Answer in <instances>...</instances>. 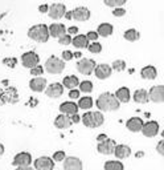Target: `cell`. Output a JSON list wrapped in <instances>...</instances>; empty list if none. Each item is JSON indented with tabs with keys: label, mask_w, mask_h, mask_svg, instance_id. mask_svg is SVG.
Listing matches in <instances>:
<instances>
[{
	"label": "cell",
	"mask_w": 164,
	"mask_h": 170,
	"mask_svg": "<svg viewBox=\"0 0 164 170\" xmlns=\"http://www.w3.org/2000/svg\"><path fill=\"white\" fill-rule=\"evenodd\" d=\"M72 125V121H70V117L65 116V114H58L54 120V126L58 127V129H68Z\"/></svg>",
	"instance_id": "d4e9b609"
},
{
	"label": "cell",
	"mask_w": 164,
	"mask_h": 170,
	"mask_svg": "<svg viewBox=\"0 0 164 170\" xmlns=\"http://www.w3.org/2000/svg\"><path fill=\"white\" fill-rule=\"evenodd\" d=\"M114 96L117 97V100H118L119 102L126 104V102H128V101H130V98H131L130 89L127 88V86H122V88L117 89V92H115Z\"/></svg>",
	"instance_id": "7402d4cb"
},
{
	"label": "cell",
	"mask_w": 164,
	"mask_h": 170,
	"mask_svg": "<svg viewBox=\"0 0 164 170\" xmlns=\"http://www.w3.org/2000/svg\"><path fill=\"white\" fill-rule=\"evenodd\" d=\"M32 163V155L28 151H20L13 157L12 165L16 167H25V166H31Z\"/></svg>",
	"instance_id": "52a82bcc"
},
{
	"label": "cell",
	"mask_w": 164,
	"mask_h": 170,
	"mask_svg": "<svg viewBox=\"0 0 164 170\" xmlns=\"http://www.w3.org/2000/svg\"><path fill=\"white\" fill-rule=\"evenodd\" d=\"M114 155L118 159L127 158V157H130L131 155V147L124 145V143L117 145V146H115V150H114Z\"/></svg>",
	"instance_id": "44dd1931"
},
{
	"label": "cell",
	"mask_w": 164,
	"mask_h": 170,
	"mask_svg": "<svg viewBox=\"0 0 164 170\" xmlns=\"http://www.w3.org/2000/svg\"><path fill=\"white\" fill-rule=\"evenodd\" d=\"M66 158V154L64 150H58V151H54L53 157H52V159H53L54 162H64V159Z\"/></svg>",
	"instance_id": "e575fe53"
},
{
	"label": "cell",
	"mask_w": 164,
	"mask_h": 170,
	"mask_svg": "<svg viewBox=\"0 0 164 170\" xmlns=\"http://www.w3.org/2000/svg\"><path fill=\"white\" fill-rule=\"evenodd\" d=\"M161 137H163V138H164V130L161 131Z\"/></svg>",
	"instance_id": "11a10c76"
},
{
	"label": "cell",
	"mask_w": 164,
	"mask_h": 170,
	"mask_svg": "<svg viewBox=\"0 0 164 170\" xmlns=\"http://www.w3.org/2000/svg\"><path fill=\"white\" fill-rule=\"evenodd\" d=\"M107 138H109V137H107L106 134H103V133H102V134H98V135H97V142L101 143V142H103V141H106Z\"/></svg>",
	"instance_id": "c3c4849f"
},
{
	"label": "cell",
	"mask_w": 164,
	"mask_h": 170,
	"mask_svg": "<svg viewBox=\"0 0 164 170\" xmlns=\"http://www.w3.org/2000/svg\"><path fill=\"white\" fill-rule=\"evenodd\" d=\"M123 37H124L127 41H138V40L140 39V32H138L136 29H134V28H130V29H127V31L123 33Z\"/></svg>",
	"instance_id": "f546056e"
},
{
	"label": "cell",
	"mask_w": 164,
	"mask_h": 170,
	"mask_svg": "<svg viewBox=\"0 0 164 170\" xmlns=\"http://www.w3.org/2000/svg\"><path fill=\"white\" fill-rule=\"evenodd\" d=\"M86 37H88V40H90V41H97V40H98V33H97L96 31H90V32H88Z\"/></svg>",
	"instance_id": "b9f144b4"
},
{
	"label": "cell",
	"mask_w": 164,
	"mask_h": 170,
	"mask_svg": "<svg viewBox=\"0 0 164 170\" xmlns=\"http://www.w3.org/2000/svg\"><path fill=\"white\" fill-rule=\"evenodd\" d=\"M70 121H72V124H78L81 121V117L78 116V113H77V114H73V116L70 117Z\"/></svg>",
	"instance_id": "7dc6e473"
},
{
	"label": "cell",
	"mask_w": 164,
	"mask_h": 170,
	"mask_svg": "<svg viewBox=\"0 0 164 170\" xmlns=\"http://www.w3.org/2000/svg\"><path fill=\"white\" fill-rule=\"evenodd\" d=\"M66 13V7L65 4L62 3H54L52 5H49V11H48V15H49L50 19L53 20H58L64 17Z\"/></svg>",
	"instance_id": "ba28073f"
},
{
	"label": "cell",
	"mask_w": 164,
	"mask_h": 170,
	"mask_svg": "<svg viewBox=\"0 0 164 170\" xmlns=\"http://www.w3.org/2000/svg\"><path fill=\"white\" fill-rule=\"evenodd\" d=\"M80 92H84V93H92L93 92V82L89 81V80H85V81H81L80 82Z\"/></svg>",
	"instance_id": "d6a6232c"
},
{
	"label": "cell",
	"mask_w": 164,
	"mask_h": 170,
	"mask_svg": "<svg viewBox=\"0 0 164 170\" xmlns=\"http://www.w3.org/2000/svg\"><path fill=\"white\" fill-rule=\"evenodd\" d=\"M65 17H66L68 20H72V11H66Z\"/></svg>",
	"instance_id": "f907efd6"
},
{
	"label": "cell",
	"mask_w": 164,
	"mask_h": 170,
	"mask_svg": "<svg viewBox=\"0 0 164 170\" xmlns=\"http://www.w3.org/2000/svg\"><path fill=\"white\" fill-rule=\"evenodd\" d=\"M81 121L84 122L86 127L90 129H96V127L102 126L105 122V117H103L102 112H86L84 116L81 117Z\"/></svg>",
	"instance_id": "3957f363"
},
{
	"label": "cell",
	"mask_w": 164,
	"mask_h": 170,
	"mask_svg": "<svg viewBox=\"0 0 164 170\" xmlns=\"http://www.w3.org/2000/svg\"><path fill=\"white\" fill-rule=\"evenodd\" d=\"M45 69L50 74H60L65 69V62L56 56H50L45 61Z\"/></svg>",
	"instance_id": "277c9868"
},
{
	"label": "cell",
	"mask_w": 164,
	"mask_h": 170,
	"mask_svg": "<svg viewBox=\"0 0 164 170\" xmlns=\"http://www.w3.org/2000/svg\"><path fill=\"white\" fill-rule=\"evenodd\" d=\"M58 44H61V45H69V44H72V36H69L68 33L64 35L62 37L58 39Z\"/></svg>",
	"instance_id": "74e56055"
},
{
	"label": "cell",
	"mask_w": 164,
	"mask_h": 170,
	"mask_svg": "<svg viewBox=\"0 0 164 170\" xmlns=\"http://www.w3.org/2000/svg\"><path fill=\"white\" fill-rule=\"evenodd\" d=\"M72 19L77 21H86L90 19V9L86 7H77L72 11Z\"/></svg>",
	"instance_id": "9a60e30c"
},
{
	"label": "cell",
	"mask_w": 164,
	"mask_h": 170,
	"mask_svg": "<svg viewBox=\"0 0 164 170\" xmlns=\"http://www.w3.org/2000/svg\"><path fill=\"white\" fill-rule=\"evenodd\" d=\"M111 69L117 70V72H123V70L126 69V61L124 60H115L111 64Z\"/></svg>",
	"instance_id": "836d02e7"
},
{
	"label": "cell",
	"mask_w": 164,
	"mask_h": 170,
	"mask_svg": "<svg viewBox=\"0 0 164 170\" xmlns=\"http://www.w3.org/2000/svg\"><path fill=\"white\" fill-rule=\"evenodd\" d=\"M80 80H78V77L77 76H74V74H70V76H66V77H64V80H62V86L64 88H68V89H77V86L80 85Z\"/></svg>",
	"instance_id": "484cf974"
},
{
	"label": "cell",
	"mask_w": 164,
	"mask_h": 170,
	"mask_svg": "<svg viewBox=\"0 0 164 170\" xmlns=\"http://www.w3.org/2000/svg\"><path fill=\"white\" fill-rule=\"evenodd\" d=\"M34 170H54V161L50 157H38L34 159Z\"/></svg>",
	"instance_id": "30bf717a"
},
{
	"label": "cell",
	"mask_w": 164,
	"mask_h": 170,
	"mask_svg": "<svg viewBox=\"0 0 164 170\" xmlns=\"http://www.w3.org/2000/svg\"><path fill=\"white\" fill-rule=\"evenodd\" d=\"M66 32H68V35H69V36H72V35H76V36H77V32H78V28H77V27H74V25H73V27H69L68 29H66Z\"/></svg>",
	"instance_id": "f6af8a7d"
},
{
	"label": "cell",
	"mask_w": 164,
	"mask_h": 170,
	"mask_svg": "<svg viewBox=\"0 0 164 170\" xmlns=\"http://www.w3.org/2000/svg\"><path fill=\"white\" fill-rule=\"evenodd\" d=\"M115 146H117V143H115L114 139L107 138L106 141H103V142L97 145V150H98V153H101L103 155H111L114 154Z\"/></svg>",
	"instance_id": "9c48e42d"
},
{
	"label": "cell",
	"mask_w": 164,
	"mask_h": 170,
	"mask_svg": "<svg viewBox=\"0 0 164 170\" xmlns=\"http://www.w3.org/2000/svg\"><path fill=\"white\" fill-rule=\"evenodd\" d=\"M140 131L146 137H150V138L155 137L159 133V124H157L156 121H147V122L143 124V127H142Z\"/></svg>",
	"instance_id": "4fadbf2b"
},
{
	"label": "cell",
	"mask_w": 164,
	"mask_h": 170,
	"mask_svg": "<svg viewBox=\"0 0 164 170\" xmlns=\"http://www.w3.org/2000/svg\"><path fill=\"white\" fill-rule=\"evenodd\" d=\"M42 73H44V66L40 65V64H38L37 66H34V68H32V69H31V74L33 76V77H41Z\"/></svg>",
	"instance_id": "8d00e7d4"
},
{
	"label": "cell",
	"mask_w": 164,
	"mask_h": 170,
	"mask_svg": "<svg viewBox=\"0 0 164 170\" xmlns=\"http://www.w3.org/2000/svg\"><path fill=\"white\" fill-rule=\"evenodd\" d=\"M73 57L81 58V57H82V53H81V52H76V53H73Z\"/></svg>",
	"instance_id": "816d5d0a"
},
{
	"label": "cell",
	"mask_w": 164,
	"mask_h": 170,
	"mask_svg": "<svg viewBox=\"0 0 164 170\" xmlns=\"http://www.w3.org/2000/svg\"><path fill=\"white\" fill-rule=\"evenodd\" d=\"M92 106H93V98L90 96H85V97H80L78 98V109L88 110Z\"/></svg>",
	"instance_id": "f1b7e54d"
},
{
	"label": "cell",
	"mask_w": 164,
	"mask_h": 170,
	"mask_svg": "<svg viewBox=\"0 0 164 170\" xmlns=\"http://www.w3.org/2000/svg\"><path fill=\"white\" fill-rule=\"evenodd\" d=\"M61 60L64 62L65 61H70V60H72V58H74L73 57V52H70V50H64V52H62L61 53Z\"/></svg>",
	"instance_id": "ab89813d"
},
{
	"label": "cell",
	"mask_w": 164,
	"mask_h": 170,
	"mask_svg": "<svg viewBox=\"0 0 164 170\" xmlns=\"http://www.w3.org/2000/svg\"><path fill=\"white\" fill-rule=\"evenodd\" d=\"M60 112H61V114H65V116L77 114L78 113V105L73 101H65L60 105Z\"/></svg>",
	"instance_id": "d6986e66"
},
{
	"label": "cell",
	"mask_w": 164,
	"mask_h": 170,
	"mask_svg": "<svg viewBox=\"0 0 164 170\" xmlns=\"http://www.w3.org/2000/svg\"><path fill=\"white\" fill-rule=\"evenodd\" d=\"M148 97L150 100L160 104L164 102V85H155L148 90Z\"/></svg>",
	"instance_id": "8fae6325"
},
{
	"label": "cell",
	"mask_w": 164,
	"mask_h": 170,
	"mask_svg": "<svg viewBox=\"0 0 164 170\" xmlns=\"http://www.w3.org/2000/svg\"><path fill=\"white\" fill-rule=\"evenodd\" d=\"M135 155H136V158H139V157H143V155H144V153H143V151H138Z\"/></svg>",
	"instance_id": "db71d44e"
},
{
	"label": "cell",
	"mask_w": 164,
	"mask_h": 170,
	"mask_svg": "<svg viewBox=\"0 0 164 170\" xmlns=\"http://www.w3.org/2000/svg\"><path fill=\"white\" fill-rule=\"evenodd\" d=\"M15 170H34V169L31 166H25V167H16Z\"/></svg>",
	"instance_id": "681fc988"
},
{
	"label": "cell",
	"mask_w": 164,
	"mask_h": 170,
	"mask_svg": "<svg viewBox=\"0 0 164 170\" xmlns=\"http://www.w3.org/2000/svg\"><path fill=\"white\" fill-rule=\"evenodd\" d=\"M49 36L50 37H54V39H60L64 35H66V27L62 23H53L50 24L49 27Z\"/></svg>",
	"instance_id": "2e32d148"
},
{
	"label": "cell",
	"mask_w": 164,
	"mask_h": 170,
	"mask_svg": "<svg viewBox=\"0 0 164 170\" xmlns=\"http://www.w3.org/2000/svg\"><path fill=\"white\" fill-rule=\"evenodd\" d=\"M62 93H64V86L60 82H53L50 85H46L45 94L49 98H58L62 96Z\"/></svg>",
	"instance_id": "7c38bea8"
},
{
	"label": "cell",
	"mask_w": 164,
	"mask_h": 170,
	"mask_svg": "<svg viewBox=\"0 0 164 170\" xmlns=\"http://www.w3.org/2000/svg\"><path fill=\"white\" fill-rule=\"evenodd\" d=\"M111 72H113V69L107 64H98L94 68V76L98 80H106V78H109L111 76Z\"/></svg>",
	"instance_id": "5bb4252c"
},
{
	"label": "cell",
	"mask_w": 164,
	"mask_h": 170,
	"mask_svg": "<svg viewBox=\"0 0 164 170\" xmlns=\"http://www.w3.org/2000/svg\"><path fill=\"white\" fill-rule=\"evenodd\" d=\"M80 90L78 89H72L70 92H69V97L72 98V100H77V98H80Z\"/></svg>",
	"instance_id": "7bdbcfd3"
},
{
	"label": "cell",
	"mask_w": 164,
	"mask_h": 170,
	"mask_svg": "<svg viewBox=\"0 0 164 170\" xmlns=\"http://www.w3.org/2000/svg\"><path fill=\"white\" fill-rule=\"evenodd\" d=\"M38 62H40V57L33 50H29V52H25V53L21 54V65L24 68L32 69V68L38 65Z\"/></svg>",
	"instance_id": "5b68a950"
},
{
	"label": "cell",
	"mask_w": 164,
	"mask_h": 170,
	"mask_svg": "<svg viewBox=\"0 0 164 170\" xmlns=\"http://www.w3.org/2000/svg\"><path fill=\"white\" fill-rule=\"evenodd\" d=\"M46 78L45 77H33L29 81V88H31L32 92H36V93H40V92H44L46 89Z\"/></svg>",
	"instance_id": "e0dca14e"
},
{
	"label": "cell",
	"mask_w": 164,
	"mask_h": 170,
	"mask_svg": "<svg viewBox=\"0 0 164 170\" xmlns=\"http://www.w3.org/2000/svg\"><path fill=\"white\" fill-rule=\"evenodd\" d=\"M143 124L144 122H143V120H142L140 117H131L130 120L126 121V127L130 131H132V133H138V131L142 130Z\"/></svg>",
	"instance_id": "ffe728a7"
},
{
	"label": "cell",
	"mask_w": 164,
	"mask_h": 170,
	"mask_svg": "<svg viewBox=\"0 0 164 170\" xmlns=\"http://www.w3.org/2000/svg\"><path fill=\"white\" fill-rule=\"evenodd\" d=\"M89 40L88 37H86V35H77L76 37H73L72 39V44L76 48H78V49H82V48H88L89 46Z\"/></svg>",
	"instance_id": "83f0119b"
},
{
	"label": "cell",
	"mask_w": 164,
	"mask_h": 170,
	"mask_svg": "<svg viewBox=\"0 0 164 170\" xmlns=\"http://www.w3.org/2000/svg\"><path fill=\"white\" fill-rule=\"evenodd\" d=\"M105 5L111 8H122L124 4H126V0H103Z\"/></svg>",
	"instance_id": "1f68e13d"
},
{
	"label": "cell",
	"mask_w": 164,
	"mask_h": 170,
	"mask_svg": "<svg viewBox=\"0 0 164 170\" xmlns=\"http://www.w3.org/2000/svg\"><path fill=\"white\" fill-rule=\"evenodd\" d=\"M28 37L37 42H46L49 40V29L45 24H36L28 29Z\"/></svg>",
	"instance_id": "7a4b0ae2"
},
{
	"label": "cell",
	"mask_w": 164,
	"mask_h": 170,
	"mask_svg": "<svg viewBox=\"0 0 164 170\" xmlns=\"http://www.w3.org/2000/svg\"><path fill=\"white\" fill-rule=\"evenodd\" d=\"M88 49L90 50L92 53H101L102 45H101V42H92V44H89Z\"/></svg>",
	"instance_id": "d590c367"
},
{
	"label": "cell",
	"mask_w": 164,
	"mask_h": 170,
	"mask_svg": "<svg viewBox=\"0 0 164 170\" xmlns=\"http://www.w3.org/2000/svg\"><path fill=\"white\" fill-rule=\"evenodd\" d=\"M156 151L159 153L160 155H164V139H161V141H159L156 145Z\"/></svg>",
	"instance_id": "ee69618b"
},
{
	"label": "cell",
	"mask_w": 164,
	"mask_h": 170,
	"mask_svg": "<svg viewBox=\"0 0 164 170\" xmlns=\"http://www.w3.org/2000/svg\"><path fill=\"white\" fill-rule=\"evenodd\" d=\"M103 170H124V166L121 161H107L103 165Z\"/></svg>",
	"instance_id": "4dcf8cb0"
},
{
	"label": "cell",
	"mask_w": 164,
	"mask_h": 170,
	"mask_svg": "<svg viewBox=\"0 0 164 170\" xmlns=\"http://www.w3.org/2000/svg\"><path fill=\"white\" fill-rule=\"evenodd\" d=\"M96 61L93 58H81L80 61H77V70L81 74H92L96 68Z\"/></svg>",
	"instance_id": "8992f818"
},
{
	"label": "cell",
	"mask_w": 164,
	"mask_h": 170,
	"mask_svg": "<svg viewBox=\"0 0 164 170\" xmlns=\"http://www.w3.org/2000/svg\"><path fill=\"white\" fill-rule=\"evenodd\" d=\"M97 108L99 112H115L121 108V102L111 93H102L97 98Z\"/></svg>",
	"instance_id": "6da1fadb"
},
{
	"label": "cell",
	"mask_w": 164,
	"mask_h": 170,
	"mask_svg": "<svg viewBox=\"0 0 164 170\" xmlns=\"http://www.w3.org/2000/svg\"><path fill=\"white\" fill-rule=\"evenodd\" d=\"M113 15L115 16V17H122V16L126 15V9L124 8H115L114 11H113Z\"/></svg>",
	"instance_id": "60d3db41"
},
{
	"label": "cell",
	"mask_w": 164,
	"mask_h": 170,
	"mask_svg": "<svg viewBox=\"0 0 164 170\" xmlns=\"http://www.w3.org/2000/svg\"><path fill=\"white\" fill-rule=\"evenodd\" d=\"M84 165L78 157H66L64 159V170H82Z\"/></svg>",
	"instance_id": "ac0fdd59"
},
{
	"label": "cell",
	"mask_w": 164,
	"mask_h": 170,
	"mask_svg": "<svg viewBox=\"0 0 164 170\" xmlns=\"http://www.w3.org/2000/svg\"><path fill=\"white\" fill-rule=\"evenodd\" d=\"M38 11L41 12V13H48V11H49V5H48V4H41V5L38 7Z\"/></svg>",
	"instance_id": "bcb514c9"
},
{
	"label": "cell",
	"mask_w": 164,
	"mask_h": 170,
	"mask_svg": "<svg viewBox=\"0 0 164 170\" xmlns=\"http://www.w3.org/2000/svg\"><path fill=\"white\" fill-rule=\"evenodd\" d=\"M113 32H114V27L110 23H102L99 24L97 33H98V36H102V37H109L113 35Z\"/></svg>",
	"instance_id": "4316f807"
},
{
	"label": "cell",
	"mask_w": 164,
	"mask_h": 170,
	"mask_svg": "<svg viewBox=\"0 0 164 170\" xmlns=\"http://www.w3.org/2000/svg\"><path fill=\"white\" fill-rule=\"evenodd\" d=\"M132 100L136 102V104H147L150 101L148 97V92L146 89H138L135 90L132 94Z\"/></svg>",
	"instance_id": "603a6c76"
},
{
	"label": "cell",
	"mask_w": 164,
	"mask_h": 170,
	"mask_svg": "<svg viewBox=\"0 0 164 170\" xmlns=\"http://www.w3.org/2000/svg\"><path fill=\"white\" fill-rule=\"evenodd\" d=\"M3 64H5L7 66H9V68H15L16 66V64H17V58H12V57H9V58H4L3 60Z\"/></svg>",
	"instance_id": "f35d334b"
},
{
	"label": "cell",
	"mask_w": 164,
	"mask_h": 170,
	"mask_svg": "<svg viewBox=\"0 0 164 170\" xmlns=\"http://www.w3.org/2000/svg\"><path fill=\"white\" fill-rule=\"evenodd\" d=\"M140 76H142V78H144V80H155L157 76V70L155 66L147 65V66H144V68H142Z\"/></svg>",
	"instance_id": "cb8c5ba5"
},
{
	"label": "cell",
	"mask_w": 164,
	"mask_h": 170,
	"mask_svg": "<svg viewBox=\"0 0 164 170\" xmlns=\"http://www.w3.org/2000/svg\"><path fill=\"white\" fill-rule=\"evenodd\" d=\"M4 151H5V147H4L3 143H0V155H3Z\"/></svg>",
	"instance_id": "f5cc1de1"
}]
</instances>
